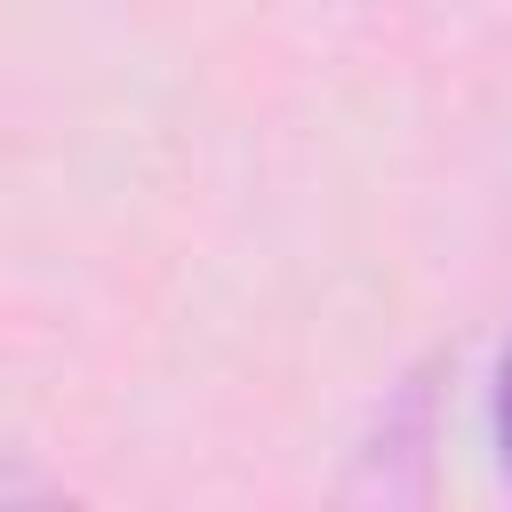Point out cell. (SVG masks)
Listing matches in <instances>:
<instances>
[{
    "label": "cell",
    "mask_w": 512,
    "mask_h": 512,
    "mask_svg": "<svg viewBox=\"0 0 512 512\" xmlns=\"http://www.w3.org/2000/svg\"><path fill=\"white\" fill-rule=\"evenodd\" d=\"M496 456H504V480H512V352H504V376H496Z\"/></svg>",
    "instance_id": "6da1fadb"
}]
</instances>
